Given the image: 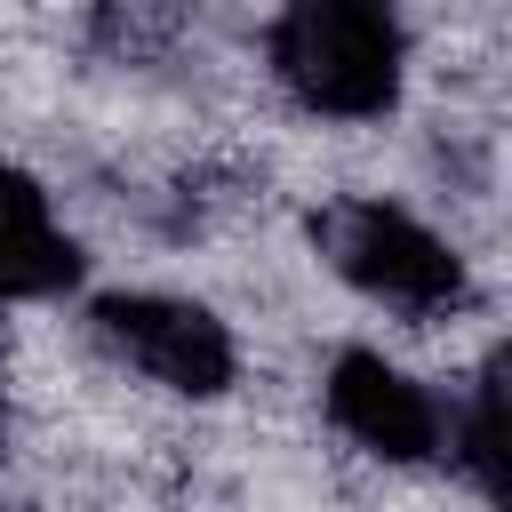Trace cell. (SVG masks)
I'll return each instance as SVG.
<instances>
[{
    "label": "cell",
    "mask_w": 512,
    "mask_h": 512,
    "mask_svg": "<svg viewBox=\"0 0 512 512\" xmlns=\"http://www.w3.org/2000/svg\"><path fill=\"white\" fill-rule=\"evenodd\" d=\"M264 64L312 120H384L408 80V32L384 0H296L264 24Z\"/></svg>",
    "instance_id": "1"
},
{
    "label": "cell",
    "mask_w": 512,
    "mask_h": 512,
    "mask_svg": "<svg viewBox=\"0 0 512 512\" xmlns=\"http://www.w3.org/2000/svg\"><path fill=\"white\" fill-rule=\"evenodd\" d=\"M312 240L328 256V272L344 288H360L368 304L384 312H408V320H440L472 296V272L456 256V240H440L424 216H408L400 200H328L312 216Z\"/></svg>",
    "instance_id": "2"
},
{
    "label": "cell",
    "mask_w": 512,
    "mask_h": 512,
    "mask_svg": "<svg viewBox=\"0 0 512 512\" xmlns=\"http://www.w3.org/2000/svg\"><path fill=\"white\" fill-rule=\"evenodd\" d=\"M88 328H96V344H104L120 368H136L144 384H160V392H176V400H224L232 376H240L232 328H224L208 304H192V296L112 288V296L88 304Z\"/></svg>",
    "instance_id": "3"
},
{
    "label": "cell",
    "mask_w": 512,
    "mask_h": 512,
    "mask_svg": "<svg viewBox=\"0 0 512 512\" xmlns=\"http://www.w3.org/2000/svg\"><path fill=\"white\" fill-rule=\"evenodd\" d=\"M320 408L376 464H424V456H440V400L424 392V376H408L400 360H384L368 344H344L328 360Z\"/></svg>",
    "instance_id": "4"
},
{
    "label": "cell",
    "mask_w": 512,
    "mask_h": 512,
    "mask_svg": "<svg viewBox=\"0 0 512 512\" xmlns=\"http://www.w3.org/2000/svg\"><path fill=\"white\" fill-rule=\"evenodd\" d=\"M80 264L88 256L56 224L40 176L0 152V296L8 304H56L64 288H80Z\"/></svg>",
    "instance_id": "5"
},
{
    "label": "cell",
    "mask_w": 512,
    "mask_h": 512,
    "mask_svg": "<svg viewBox=\"0 0 512 512\" xmlns=\"http://www.w3.org/2000/svg\"><path fill=\"white\" fill-rule=\"evenodd\" d=\"M440 448H448V464L472 480V496L488 504V512H504V376H496V360L464 384V400L440 416Z\"/></svg>",
    "instance_id": "6"
},
{
    "label": "cell",
    "mask_w": 512,
    "mask_h": 512,
    "mask_svg": "<svg viewBox=\"0 0 512 512\" xmlns=\"http://www.w3.org/2000/svg\"><path fill=\"white\" fill-rule=\"evenodd\" d=\"M0 424H8V392H0Z\"/></svg>",
    "instance_id": "7"
}]
</instances>
